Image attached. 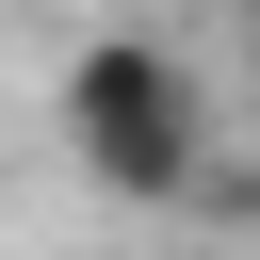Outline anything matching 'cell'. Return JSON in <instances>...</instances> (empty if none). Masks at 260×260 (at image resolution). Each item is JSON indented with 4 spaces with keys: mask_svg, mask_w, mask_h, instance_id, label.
Listing matches in <instances>:
<instances>
[{
    "mask_svg": "<svg viewBox=\"0 0 260 260\" xmlns=\"http://www.w3.org/2000/svg\"><path fill=\"white\" fill-rule=\"evenodd\" d=\"M65 162H81L98 195H130V211H179V195L211 179V81H195L162 32H98V49L65 65Z\"/></svg>",
    "mask_w": 260,
    "mask_h": 260,
    "instance_id": "obj_1",
    "label": "cell"
}]
</instances>
